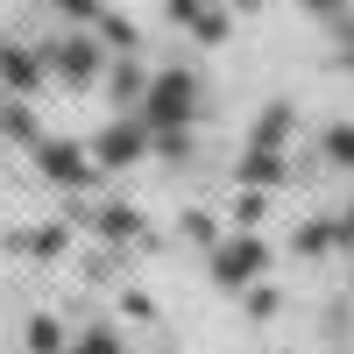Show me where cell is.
<instances>
[{
  "instance_id": "obj_1",
  "label": "cell",
  "mask_w": 354,
  "mask_h": 354,
  "mask_svg": "<svg viewBox=\"0 0 354 354\" xmlns=\"http://www.w3.org/2000/svg\"><path fill=\"white\" fill-rule=\"evenodd\" d=\"M333 8H340V15H354V0H333Z\"/></svg>"
}]
</instances>
